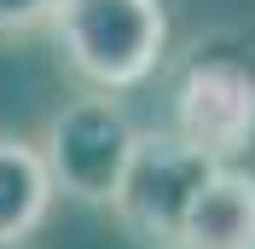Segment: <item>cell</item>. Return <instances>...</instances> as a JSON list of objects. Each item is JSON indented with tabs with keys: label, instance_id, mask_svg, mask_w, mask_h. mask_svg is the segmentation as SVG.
I'll list each match as a JSON object with an SVG mask.
<instances>
[{
	"label": "cell",
	"instance_id": "277c9868",
	"mask_svg": "<svg viewBox=\"0 0 255 249\" xmlns=\"http://www.w3.org/2000/svg\"><path fill=\"white\" fill-rule=\"evenodd\" d=\"M215 168L221 162H209L203 151H191L180 133L139 127V145H133V162H128V180L116 191L111 215L145 249H180L186 215H191V203H197V191L215 180Z\"/></svg>",
	"mask_w": 255,
	"mask_h": 249
},
{
	"label": "cell",
	"instance_id": "52a82bcc",
	"mask_svg": "<svg viewBox=\"0 0 255 249\" xmlns=\"http://www.w3.org/2000/svg\"><path fill=\"white\" fill-rule=\"evenodd\" d=\"M52 17H58V0H0V47L52 29Z\"/></svg>",
	"mask_w": 255,
	"mask_h": 249
},
{
	"label": "cell",
	"instance_id": "6da1fadb",
	"mask_svg": "<svg viewBox=\"0 0 255 249\" xmlns=\"http://www.w3.org/2000/svg\"><path fill=\"white\" fill-rule=\"evenodd\" d=\"M52 47L93 93H133L168 58L162 0H58Z\"/></svg>",
	"mask_w": 255,
	"mask_h": 249
},
{
	"label": "cell",
	"instance_id": "3957f363",
	"mask_svg": "<svg viewBox=\"0 0 255 249\" xmlns=\"http://www.w3.org/2000/svg\"><path fill=\"white\" fill-rule=\"evenodd\" d=\"M41 162L52 174V191L81 209H116V191L128 180L139 122L128 116L122 99L111 93H81L64 110H52L41 127Z\"/></svg>",
	"mask_w": 255,
	"mask_h": 249
},
{
	"label": "cell",
	"instance_id": "5b68a950",
	"mask_svg": "<svg viewBox=\"0 0 255 249\" xmlns=\"http://www.w3.org/2000/svg\"><path fill=\"white\" fill-rule=\"evenodd\" d=\"M52 203H58V191L41 162V145L0 127V249H23L47 226Z\"/></svg>",
	"mask_w": 255,
	"mask_h": 249
},
{
	"label": "cell",
	"instance_id": "8992f818",
	"mask_svg": "<svg viewBox=\"0 0 255 249\" xmlns=\"http://www.w3.org/2000/svg\"><path fill=\"white\" fill-rule=\"evenodd\" d=\"M180 249H255V174L215 168L186 215Z\"/></svg>",
	"mask_w": 255,
	"mask_h": 249
},
{
	"label": "cell",
	"instance_id": "7a4b0ae2",
	"mask_svg": "<svg viewBox=\"0 0 255 249\" xmlns=\"http://www.w3.org/2000/svg\"><path fill=\"white\" fill-rule=\"evenodd\" d=\"M174 122L168 133L203 151L221 168H238V156L255 145V58L244 47L191 41L174 70Z\"/></svg>",
	"mask_w": 255,
	"mask_h": 249
}]
</instances>
